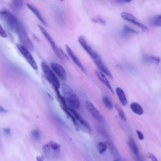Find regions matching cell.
Listing matches in <instances>:
<instances>
[{
	"label": "cell",
	"mask_w": 161,
	"mask_h": 161,
	"mask_svg": "<svg viewBox=\"0 0 161 161\" xmlns=\"http://www.w3.org/2000/svg\"><path fill=\"white\" fill-rule=\"evenodd\" d=\"M0 17L4 24L12 32L17 33L24 27L16 16L7 9H3L1 10Z\"/></svg>",
	"instance_id": "cell-1"
},
{
	"label": "cell",
	"mask_w": 161,
	"mask_h": 161,
	"mask_svg": "<svg viewBox=\"0 0 161 161\" xmlns=\"http://www.w3.org/2000/svg\"><path fill=\"white\" fill-rule=\"evenodd\" d=\"M61 90L66 104L70 108L74 110L80 109V104L79 99L71 87L64 83L61 85Z\"/></svg>",
	"instance_id": "cell-2"
},
{
	"label": "cell",
	"mask_w": 161,
	"mask_h": 161,
	"mask_svg": "<svg viewBox=\"0 0 161 161\" xmlns=\"http://www.w3.org/2000/svg\"><path fill=\"white\" fill-rule=\"evenodd\" d=\"M41 65L46 79L52 85L55 91L59 90L60 87V82L54 73L46 63L42 62Z\"/></svg>",
	"instance_id": "cell-3"
},
{
	"label": "cell",
	"mask_w": 161,
	"mask_h": 161,
	"mask_svg": "<svg viewBox=\"0 0 161 161\" xmlns=\"http://www.w3.org/2000/svg\"><path fill=\"white\" fill-rule=\"evenodd\" d=\"M38 27L41 33L44 35V37L50 44L53 51L57 57L61 59H67V57L65 55V53H64L62 50L59 48L57 46L54 40L46 30L40 25H38Z\"/></svg>",
	"instance_id": "cell-4"
},
{
	"label": "cell",
	"mask_w": 161,
	"mask_h": 161,
	"mask_svg": "<svg viewBox=\"0 0 161 161\" xmlns=\"http://www.w3.org/2000/svg\"><path fill=\"white\" fill-rule=\"evenodd\" d=\"M16 46L19 51L33 68L35 70H37V65L29 50L21 44H17Z\"/></svg>",
	"instance_id": "cell-5"
},
{
	"label": "cell",
	"mask_w": 161,
	"mask_h": 161,
	"mask_svg": "<svg viewBox=\"0 0 161 161\" xmlns=\"http://www.w3.org/2000/svg\"><path fill=\"white\" fill-rule=\"evenodd\" d=\"M18 35L21 44L25 47L30 51H32L33 50V45L32 41L29 38L28 34L25 30L24 27L18 31Z\"/></svg>",
	"instance_id": "cell-6"
},
{
	"label": "cell",
	"mask_w": 161,
	"mask_h": 161,
	"mask_svg": "<svg viewBox=\"0 0 161 161\" xmlns=\"http://www.w3.org/2000/svg\"><path fill=\"white\" fill-rule=\"evenodd\" d=\"M78 41L81 46L93 60L96 59L100 57L97 52L94 50L88 44L84 37L80 36L78 38Z\"/></svg>",
	"instance_id": "cell-7"
},
{
	"label": "cell",
	"mask_w": 161,
	"mask_h": 161,
	"mask_svg": "<svg viewBox=\"0 0 161 161\" xmlns=\"http://www.w3.org/2000/svg\"><path fill=\"white\" fill-rule=\"evenodd\" d=\"M121 18L124 20L131 22L133 24L138 26L144 32H149V29L148 27L140 23L137 18L132 14L126 12H122L121 14Z\"/></svg>",
	"instance_id": "cell-8"
},
{
	"label": "cell",
	"mask_w": 161,
	"mask_h": 161,
	"mask_svg": "<svg viewBox=\"0 0 161 161\" xmlns=\"http://www.w3.org/2000/svg\"><path fill=\"white\" fill-rule=\"evenodd\" d=\"M85 104L86 108L95 119L100 122H103L105 121L104 116L91 102L87 101Z\"/></svg>",
	"instance_id": "cell-9"
},
{
	"label": "cell",
	"mask_w": 161,
	"mask_h": 161,
	"mask_svg": "<svg viewBox=\"0 0 161 161\" xmlns=\"http://www.w3.org/2000/svg\"><path fill=\"white\" fill-rule=\"evenodd\" d=\"M50 65L52 70L61 80L63 81L66 80L67 79L66 73L62 65L54 62L51 63Z\"/></svg>",
	"instance_id": "cell-10"
},
{
	"label": "cell",
	"mask_w": 161,
	"mask_h": 161,
	"mask_svg": "<svg viewBox=\"0 0 161 161\" xmlns=\"http://www.w3.org/2000/svg\"><path fill=\"white\" fill-rule=\"evenodd\" d=\"M128 143L130 149L136 158L137 161H144L143 158L140 155L138 148L133 137H129Z\"/></svg>",
	"instance_id": "cell-11"
},
{
	"label": "cell",
	"mask_w": 161,
	"mask_h": 161,
	"mask_svg": "<svg viewBox=\"0 0 161 161\" xmlns=\"http://www.w3.org/2000/svg\"><path fill=\"white\" fill-rule=\"evenodd\" d=\"M93 61L95 65L100 70V71L104 73L111 79H113V77L112 73L106 65H104L100 57H98L96 59L93 60Z\"/></svg>",
	"instance_id": "cell-12"
},
{
	"label": "cell",
	"mask_w": 161,
	"mask_h": 161,
	"mask_svg": "<svg viewBox=\"0 0 161 161\" xmlns=\"http://www.w3.org/2000/svg\"><path fill=\"white\" fill-rule=\"evenodd\" d=\"M65 48H66V50L67 52V54L69 56L71 59L73 60V61L76 64V65L78 66V67L80 68L81 70L83 72L85 73V74L87 75V71H86L85 69V68L84 67L83 65L81 64L80 61L77 58L75 55L74 53L73 52L72 50L71 49L70 47H69L68 45H66L65 46Z\"/></svg>",
	"instance_id": "cell-13"
},
{
	"label": "cell",
	"mask_w": 161,
	"mask_h": 161,
	"mask_svg": "<svg viewBox=\"0 0 161 161\" xmlns=\"http://www.w3.org/2000/svg\"><path fill=\"white\" fill-rule=\"evenodd\" d=\"M68 110L73 114L77 121L85 129L89 131H91V129L88 123L84 119L81 115L77 113L74 109H72L69 107Z\"/></svg>",
	"instance_id": "cell-14"
},
{
	"label": "cell",
	"mask_w": 161,
	"mask_h": 161,
	"mask_svg": "<svg viewBox=\"0 0 161 161\" xmlns=\"http://www.w3.org/2000/svg\"><path fill=\"white\" fill-rule=\"evenodd\" d=\"M96 73L97 76L99 78V79L106 86L108 87L109 90H110L112 94H114V91L113 88L111 86L110 83L109 81L107 79L106 77L104 75L103 73L100 71V70H96Z\"/></svg>",
	"instance_id": "cell-15"
},
{
	"label": "cell",
	"mask_w": 161,
	"mask_h": 161,
	"mask_svg": "<svg viewBox=\"0 0 161 161\" xmlns=\"http://www.w3.org/2000/svg\"><path fill=\"white\" fill-rule=\"evenodd\" d=\"M116 91L122 105L124 106H126L127 104L128 101L124 91L121 88L118 87L116 88Z\"/></svg>",
	"instance_id": "cell-16"
},
{
	"label": "cell",
	"mask_w": 161,
	"mask_h": 161,
	"mask_svg": "<svg viewBox=\"0 0 161 161\" xmlns=\"http://www.w3.org/2000/svg\"><path fill=\"white\" fill-rule=\"evenodd\" d=\"M26 5L28 8L33 13L34 15L38 18L41 23L44 24V25L47 26V23L45 20H44V18L42 16L39 10L37 9L36 7H34L32 5L30 4H29L27 3Z\"/></svg>",
	"instance_id": "cell-17"
},
{
	"label": "cell",
	"mask_w": 161,
	"mask_h": 161,
	"mask_svg": "<svg viewBox=\"0 0 161 161\" xmlns=\"http://www.w3.org/2000/svg\"><path fill=\"white\" fill-rule=\"evenodd\" d=\"M69 108V107H68V108H63V107L62 108L65 114L70 118L72 121H73V123L74 124L77 130L79 131L80 129V127L79 124L73 114L69 111L68 110Z\"/></svg>",
	"instance_id": "cell-18"
},
{
	"label": "cell",
	"mask_w": 161,
	"mask_h": 161,
	"mask_svg": "<svg viewBox=\"0 0 161 161\" xmlns=\"http://www.w3.org/2000/svg\"><path fill=\"white\" fill-rule=\"evenodd\" d=\"M143 61L146 63L158 64L160 61L159 58L153 56H146L144 57Z\"/></svg>",
	"instance_id": "cell-19"
},
{
	"label": "cell",
	"mask_w": 161,
	"mask_h": 161,
	"mask_svg": "<svg viewBox=\"0 0 161 161\" xmlns=\"http://www.w3.org/2000/svg\"><path fill=\"white\" fill-rule=\"evenodd\" d=\"M130 107L131 109L134 113L141 115L144 113V110L140 105L136 102H133L131 104Z\"/></svg>",
	"instance_id": "cell-20"
},
{
	"label": "cell",
	"mask_w": 161,
	"mask_h": 161,
	"mask_svg": "<svg viewBox=\"0 0 161 161\" xmlns=\"http://www.w3.org/2000/svg\"><path fill=\"white\" fill-rule=\"evenodd\" d=\"M24 6V2L21 0H14L11 1V6L12 8L14 10H20Z\"/></svg>",
	"instance_id": "cell-21"
},
{
	"label": "cell",
	"mask_w": 161,
	"mask_h": 161,
	"mask_svg": "<svg viewBox=\"0 0 161 161\" xmlns=\"http://www.w3.org/2000/svg\"><path fill=\"white\" fill-rule=\"evenodd\" d=\"M150 24L151 25L155 27L161 26V15H159L154 16L150 20Z\"/></svg>",
	"instance_id": "cell-22"
},
{
	"label": "cell",
	"mask_w": 161,
	"mask_h": 161,
	"mask_svg": "<svg viewBox=\"0 0 161 161\" xmlns=\"http://www.w3.org/2000/svg\"><path fill=\"white\" fill-rule=\"evenodd\" d=\"M102 100L103 104L109 110L113 109V104L111 99L108 96L105 95L103 96Z\"/></svg>",
	"instance_id": "cell-23"
},
{
	"label": "cell",
	"mask_w": 161,
	"mask_h": 161,
	"mask_svg": "<svg viewBox=\"0 0 161 161\" xmlns=\"http://www.w3.org/2000/svg\"><path fill=\"white\" fill-rule=\"evenodd\" d=\"M115 107L116 111H117L119 116L121 119L124 121H127V119L126 116L123 111L122 109L120 106L117 104H115Z\"/></svg>",
	"instance_id": "cell-24"
},
{
	"label": "cell",
	"mask_w": 161,
	"mask_h": 161,
	"mask_svg": "<svg viewBox=\"0 0 161 161\" xmlns=\"http://www.w3.org/2000/svg\"><path fill=\"white\" fill-rule=\"evenodd\" d=\"M108 144L106 142H101L98 144V148L99 154H103L106 150Z\"/></svg>",
	"instance_id": "cell-25"
},
{
	"label": "cell",
	"mask_w": 161,
	"mask_h": 161,
	"mask_svg": "<svg viewBox=\"0 0 161 161\" xmlns=\"http://www.w3.org/2000/svg\"><path fill=\"white\" fill-rule=\"evenodd\" d=\"M123 30L124 33L126 34L129 33L138 34L139 33L138 31L131 28L127 25H125L124 26L123 28Z\"/></svg>",
	"instance_id": "cell-26"
},
{
	"label": "cell",
	"mask_w": 161,
	"mask_h": 161,
	"mask_svg": "<svg viewBox=\"0 0 161 161\" xmlns=\"http://www.w3.org/2000/svg\"><path fill=\"white\" fill-rule=\"evenodd\" d=\"M107 144L112 154H113L115 156H117L119 154L118 153L114 146L110 142H107Z\"/></svg>",
	"instance_id": "cell-27"
},
{
	"label": "cell",
	"mask_w": 161,
	"mask_h": 161,
	"mask_svg": "<svg viewBox=\"0 0 161 161\" xmlns=\"http://www.w3.org/2000/svg\"><path fill=\"white\" fill-rule=\"evenodd\" d=\"M31 135L33 138L36 140L40 139V133L38 130H33L31 132Z\"/></svg>",
	"instance_id": "cell-28"
},
{
	"label": "cell",
	"mask_w": 161,
	"mask_h": 161,
	"mask_svg": "<svg viewBox=\"0 0 161 161\" xmlns=\"http://www.w3.org/2000/svg\"><path fill=\"white\" fill-rule=\"evenodd\" d=\"M49 146H50L51 148L53 150H58L61 147V145L57 142H53V141H50L49 142Z\"/></svg>",
	"instance_id": "cell-29"
},
{
	"label": "cell",
	"mask_w": 161,
	"mask_h": 161,
	"mask_svg": "<svg viewBox=\"0 0 161 161\" xmlns=\"http://www.w3.org/2000/svg\"><path fill=\"white\" fill-rule=\"evenodd\" d=\"M0 35L1 37L3 38H6L7 37V33L1 25L0 26Z\"/></svg>",
	"instance_id": "cell-30"
},
{
	"label": "cell",
	"mask_w": 161,
	"mask_h": 161,
	"mask_svg": "<svg viewBox=\"0 0 161 161\" xmlns=\"http://www.w3.org/2000/svg\"><path fill=\"white\" fill-rule=\"evenodd\" d=\"M42 149L44 153L45 154H48L49 153L50 150V147L49 145H43Z\"/></svg>",
	"instance_id": "cell-31"
},
{
	"label": "cell",
	"mask_w": 161,
	"mask_h": 161,
	"mask_svg": "<svg viewBox=\"0 0 161 161\" xmlns=\"http://www.w3.org/2000/svg\"><path fill=\"white\" fill-rule=\"evenodd\" d=\"M96 19L98 21V23H99L103 25H106V22L105 20L101 17L100 16H97Z\"/></svg>",
	"instance_id": "cell-32"
},
{
	"label": "cell",
	"mask_w": 161,
	"mask_h": 161,
	"mask_svg": "<svg viewBox=\"0 0 161 161\" xmlns=\"http://www.w3.org/2000/svg\"><path fill=\"white\" fill-rule=\"evenodd\" d=\"M148 156L149 158H150V159H151L152 161H158L155 156L153 155L152 153H148Z\"/></svg>",
	"instance_id": "cell-33"
},
{
	"label": "cell",
	"mask_w": 161,
	"mask_h": 161,
	"mask_svg": "<svg viewBox=\"0 0 161 161\" xmlns=\"http://www.w3.org/2000/svg\"><path fill=\"white\" fill-rule=\"evenodd\" d=\"M136 132L139 139L140 140H143L144 137V135L142 132L138 130H137Z\"/></svg>",
	"instance_id": "cell-34"
},
{
	"label": "cell",
	"mask_w": 161,
	"mask_h": 161,
	"mask_svg": "<svg viewBox=\"0 0 161 161\" xmlns=\"http://www.w3.org/2000/svg\"><path fill=\"white\" fill-rule=\"evenodd\" d=\"M131 0H116L115 1L117 3L121 4L129 3L131 2Z\"/></svg>",
	"instance_id": "cell-35"
},
{
	"label": "cell",
	"mask_w": 161,
	"mask_h": 161,
	"mask_svg": "<svg viewBox=\"0 0 161 161\" xmlns=\"http://www.w3.org/2000/svg\"><path fill=\"white\" fill-rule=\"evenodd\" d=\"M4 132L6 133V134L8 135H10L11 133V129L9 128H5L3 130Z\"/></svg>",
	"instance_id": "cell-36"
},
{
	"label": "cell",
	"mask_w": 161,
	"mask_h": 161,
	"mask_svg": "<svg viewBox=\"0 0 161 161\" xmlns=\"http://www.w3.org/2000/svg\"><path fill=\"white\" fill-rule=\"evenodd\" d=\"M36 160L37 161H44V157L43 156H38L36 157Z\"/></svg>",
	"instance_id": "cell-37"
},
{
	"label": "cell",
	"mask_w": 161,
	"mask_h": 161,
	"mask_svg": "<svg viewBox=\"0 0 161 161\" xmlns=\"http://www.w3.org/2000/svg\"><path fill=\"white\" fill-rule=\"evenodd\" d=\"M0 110H1V112H3V113H6L7 112V111L6 110H5L3 107L1 106L0 107Z\"/></svg>",
	"instance_id": "cell-38"
},
{
	"label": "cell",
	"mask_w": 161,
	"mask_h": 161,
	"mask_svg": "<svg viewBox=\"0 0 161 161\" xmlns=\"http://www.w3.org/2000/svg\"><path fill=\"white\" fill-rule=\"evenodd\" d=\"M92 21L94 23H98V22L97 20L96 19H95V18H93V19H92Z\"/></svg>",
	"instance_id": "cell-39"
},
{
	"label": "cell",
	"mask_w": 161,
	"mask_h": 161,
	"mask_svg": "<svg viewBox=\"0 0 161 161\" xmlns=\"http://www.w3.org/2000/svg\"><path fill=\"white\" fill-rule=\"evenodd\" d=\"M117 161V160H114V161Z\"/></svg>",
	"instance_id": "cell-40"
}]
</instances>
